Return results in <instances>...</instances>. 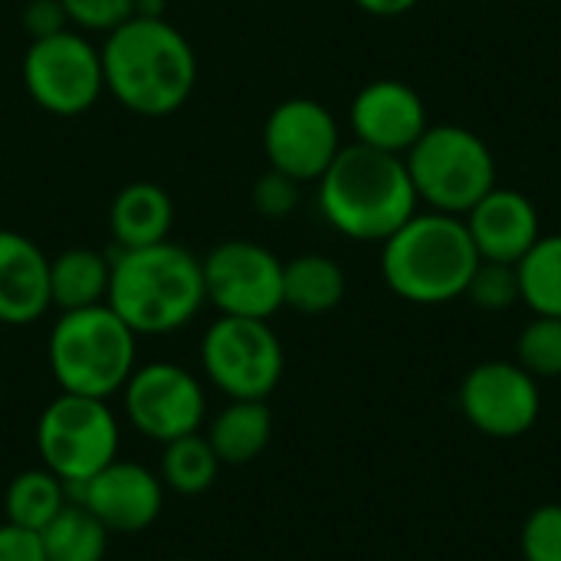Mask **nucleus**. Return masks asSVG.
I'll use <instances>...</instances> for the list:
<instances>
[{
  "instance_id": "f257e3e1",
  "label": "nucleus",
  "mask_w": 561,
  "mask_h": 561,
  "mask_svg": "<svg viewBox=\"0 0 561 561\" xmlns=\"http://www.w3.org/2000/svg\"><path fill=\"white\" fill-rule=\"evenodd\" d=\"M99 53L105 92L131 115H174L197 85V53L161 13H135L105 36Z\"/></svg>"
},
{
  "instance_id": "f03ea898",
  "label": "nucleus",
  "mask_w": 561,
  "mask_h": 561,
  "mask_svg": "<svg viewBox=\"0 0 561 561\" xmlns=\"http://www.w3.org/2000/svg\"><path fill=\"white\" fill-rule=\"evenodd\" d=\"M319 184V210L332 230L358 243H385L417 214V191L401 154L342 145Z\"/></svg>"
},
{
  "instance_id": "7ed1b4c3",
  "label": "nucleus",
  "mask_w": 561,
  "mask_h": 561,
  "mask_svg": "<svg viewBox=\"0 0 561 561\" xmlns=\"http://www.w3.org/2000/svg\"><path fill=\"white\" fill-rule=\"evenodd\" d=\"M105 306L135 335H171L191 325L207 306L201 256L174 240L118 250Z\"/></svg>"
},
{
  "instance_id": "20e7f679",
  "label": "nucleus",
  "mask_w": 561,
  "mask_h": 561,
  "mask_svg": "<svg viewBox=\"0 0 561 561\" xmlns=\"http://www.w3.org/2000/svg\"><path fill=\"white\" fill-rule=\"evenodd\" d=\"M480 253L463 217L417 210L381 243V276L394 296L414 306H444L467 293Z\"/></svg>"
},
{
  "instance_id": "39448f33",
  "label": "nucleus",
  "mask_w": 561,
  "mask_h": 561,
  "mask_svg": "<svg viewBox=\"0 0 561 561\" xmlns=\"http://www.w3.org/2000/svg\"><path fill=\"white\" fill-rule=\"evenodd\" d=\"M46 358L59 391L108 401L138 368V335L108 306L72 309L53 322Z\"/></svg>"
},
{
  "instance_id": "423d86ee",
  "label": "nucleus",
  "mask_w": 561,
  "mask_h": 561,
  "mask_svg": "<svg viewBox=\"0 0 561 561\" xmlns=\"http://www.w3.org/2000/svg\"><path fill=\"white\" fill-rule=\"evenodd\" d=\"M417 201L431 210L463 217L496 187V158L490 145L463 125H427L404 154Z\"/></svg>"
},
{
  "instance_id": "0eeeda50",
  "label": "nucleus",
  "mask_w": 561,
  "mask_h": 561,
  "mask_svg": "<svg viewBox=\"0 0 561 561\" xmlns=\"http://www.w3.org/2000/svg\"><path fill=\"white\" fill-rule=\"evenodd\" d=\"M118 447L122 424L108 401L59 391L36 417L39 467L56 473L69 490L118 460Z\"/></svg>"
},
{
  "instance_id": "6e6552de",
  "label": "nucleus",
  "mask_w": 561,
  "mask_h": 561,
  "mask_svg": "<svg viewBox=\"0 0 561 561\" xmlns=\"http://www.w3.org/2000/svg\"><path fill=\"white\" fill-rule=\"evenodd\" d=\"M201 368L230 401H266L283 381L286 355L266 319L217 316L201 339Z\"/></svg>"
},
{
  "instance_id": "1a4fd4ad",
  "label": "nucleus",
  "mask_w": 561,
  "mask_h": 561,
  "mask_svg": "<svg viewBox=\"0 0 561 561\" xmlns=\"http://www.w3.org/2000/svg\"><path fill=\"white\" fill-rule=\"evenodd\" d=\"M23 89L46 115H85L105 92L99 46L72 26L30 39L23 53Z\"/></svg>"
},
{
  "instance_id": "9d476101",
  "label": "nucleus",
  "mask_w": 561,
  "mask_h": 561,
  "mask_svg": "<svg viewBox=\"0 0 561 561\" xmlns=\"http://www.w3.org/2000/svg\"><path fill=\"white\" fill-rule=\"evenodd\" d=\"M128 424L154 444L197 434L207 421V391L194 371L174 362H148L122 388Z\"/></svg>"
},
{
  "instance_id": "9b49d317",
  "label": "nucleus",
  "mask_w": 561,
  "mask_h": 561,
  "mask_svg": "<svg viewBox=\"0 0 561 561\" xmlns=\"http://www.w3.org/2000/svg\"><path fill=\"white\" fill-rule=\"evenodd\" d=\"M204 293L220 316L273 319L283 309V260L253 240H224L204 260Z\"/></svg>"
},
{
  "instance_id": "f8f14e48",
  "label": "nucleus",
  "mask_w": 561,
  "mask_h": 561,
  "mask_svg": "<svg viewBox=\"0 0 561 561\" xmlns=\"http://www.w3.org/2000/svg\"><path fill=\"white\" fill-rule=\"evenodd\" d=\"M339 151V122L319 99H283L263 122V154L270 168L299 184L319 181Z\"/></svg>"
},
{
  "instance_id": "ddd939ff",
  "label": "nucleus",
  "mask_w": 561,
  "mask_h": 561,
  "mask_svg": "<svg viewBox=\"0 0 561 561\" xmlns=\"http://www.w3.org/2000/svg\"><path fill=\"white\" fill-rule=\"evenodd\" d=\"M460 411L486 437H523L542 411L539 378L519 362H483L460 381Z\"/></svg>"
},
{
  "instance_id": "4468645a",
  "label": "nucleus",
  "mask_w": 561,
  "mask_h": 561,
  "mask_svg": "<svg viewBox=\"0 0 561 561\" xmlns=\"http://www.w3.org/2000/svg\"><path fill=\"white\" fill-rule=\"evenodd\" d=\"M164 493L168 490L154 470L118 457L92 480L76 486L72 500L85 506L112 536H135L158 523Z\"/></svg>"
},
{
  "instance_id": "2eb2a0df",
  "label": "nucleus",
  "mask_w": 561,
  "mask_h": 561,
  "mask_svg": "<svg viewBox=\"0 0 561 561\" xmlns=\"http://www.w3.org/2000/svg\"><path fill=\"white\" fill-rule=\"evenodd\" d=\"M348 122L358 145L401 158L431 125L424 99L401 79H375L362 85L352 99Z\"/></svg>"
},
{
  "instance_id": "dca6fc26",
  "label": "nucleus",
  "mask_w": 561,
  "mask_h": 561,
  "mask_svg": "<svg viewBox=\"0 0 561 561\" xmlns=\"http://www.w3.org/2000/svg\"><path fill=\"white\" fill-rule=\"evenodd\" d=\"M463 224L470 230V240L480 260H490V263L516 266L542 237L536 204L526 194L513 187H500V184L463 214Z\"/></svg>"
},
{
  "instance_id": "f3484780",
  "label": "nucleus",
  "mask_w": 561,
  "mask_h": 561,
  "mask_svg": "<svg viewBox=\"0 0 561 561\" xmlns=\"http://www.w3.org/2000/svg\"><path fill=\"white\" fill-rule=\"evenodd\" d=\"M49 309V256L26 233L0 230V325H33Z\"/></svg>"
},
{
  "instance_id": "a211bd4d",
  "label": "nucleus",
  "mask_w": 561,
  "mask_h": 561,
  "mask_svg": "<svg viewBox=\"0 0 561 561\" xmlns=\"http://www.w3.org/2000/svg\"><path fill=\"white\" fill-rule=\"evenodd\" d=\"M174 201L154 181L125 184L108 207V230L118 250H138L171 240Z\"/></svg>"
},
{
  "instance_id": "6ab92c4d",
  "label": "nucleus",
  "mask_w": 561,
  "mask_h": 561,
  "mask_svg": "<svg viewBox=\"0 0 561 561\" xmlns=\"http://www.w3.org/2000/svg\"><path fill=\"white\" fill-rule=\"evenodd\" d=\"M112 283V256L92 247H69L49 260V299L59 312L105 306Z\"/></svg>"
},
{
  "instance_id": "aec40b11",
  "label": "nucleus",
  "mask_w": 561,
  "mask_h": 561,
  "mask_svg": "<svg viewBox=\"0 0 561 561\" xmlns=\"http://www.w3.org/2000/svg\"><path fill=\"white\" fill-rule=\"evenodd\" d=\"M224 467L253 463L273 437V411L266 401H230L214 414L204 434Z\"/></svg>"
},
{
  "instance_id": "412c9836",
  "label": "nucleus",
  "mask_w": 561,
  "mask_h": 561,
  "mask_svg": "<svg viewBox=\"0 0 561 561\" xmlns=\"http://www.w3.org/2000/svg\"><path fill=\"white\" fill-rule=\"evenodd\" d=\"M345 299V270L325 253H302L283 263V306L299 316H325Z\"/></svg>"
},
{
  "instance_id": "4be33fe9",
  "label": "nucleus",
  "mask_w": 561,
  "mask_h": 561,
  "mask_svg": "<svg viewBox=\"0 0 561 561\" xmlns=\"http://www.w3.org/2000/svg\"><path fill=\"white\" fill-rule=\"evenodd\" d=\"M69 500L72 490L56 473H49L46 467H33L10 480L3 493V513L7 523L30 533H43L69 506Z\"/></svg>"
},
{
  "instance_id": "5701e85b",
  "label": "nucleus",
  "mask_w": 561,
  "mask_h": 561,
  "mask_svg": "<svg viewBox=\"0 0 561 561\" xmlns=\"http://www.w3.org/2000/svg\"><path fill=\"white\" fill-rule=\"evenodd\" d=\"M161 460H158V477L164 483V490L178 493V496H204L217 473H220V460L210 447V440L204 437V431L178 437L171 444H161Z\"/></svg>"
},
{
  "instance_id": "b1692460",
  "label": "nucleus",
  "mask_w": 561,
  "mask_h": 561,
  "mask_svg": "<svg viewBox=\"0 0 561 561\" xmlns=\"http://www.w3.org/2000/svg\"><path fill=\"white\" fill-rule=\"evenodd\" d=\"M108 529L76 500L39 533L46 561H105Z\"/></svg>"
},
{
  "instance_id": "393cba45",
  "label": "nucleus",
  "mask_w": 561,
  "mask_h": 561,
  "mask_svg": "<svg viewBox=\"0 0 561 561\" xmlns=\"http://www.w3.org/2000/svg\"><path fill=\"white\" fill-rule=\"evenodd\" d=\"M519 302L536 316L561 319V233H542L533 250L516 263Z\"/></svg>"
},
{
  "instance_id": "a878e982",
  "label": "nucleus",
  "mask_w": 561,
  "mask_h": 561,
  "mask_svg": "<svg viewBox=\"0 0 561 561\" xmlns=\"http://www.w3.org/2000/svg\"><path fill=\"white\" fill-rule=\"evenodd\" d=\"M516 362L533 378H559L561 375V319L556 316H536L519 342H516Z\"/></svg>"
},
{
  "instance_id": "bb28decb",
  "label": "nucleus",
  "mask_w": 561,
  "mask_h": 561,
  "mask_svg": "<svg viewBox=\"0 0 561 561\" xmlns=\"http://www.w3.org/2000/svg\"><path fill=\"white\" fill-rule=\"evenodd\" d=\"M463 296L477 309H486V312H503V309L516 306L519 302V276H516V266L480 260V266L473 270L470 286H467Z\"/></svg>"
},
{
  "instance_id": "cd10ccee",
  "label": "nucleus",
  "mask_w": 561,
  "mask_h": 561,
  "mask_svg": "<svg viewBox=\"0 0 561 561\" xmlns=\"http://www.w3.org/2000/svg\"><path fill=\"white\" fill-rule=\"evenodd\" d=\"M72 30L108 36L138 13V0H59Z\"/></svg>"
},
{
  "instance_id": "c85d7f7f",
  "label": "nucleus",
  "mask_w": 561,
  "mask_h": 561,
  "mask_svg": "<svg viewBox=\"0 0 561 561\" xmlns=\"http://www.w3.org/2000/svg\"><path fill=\"white\" fill-rule=\"evenodd\" d=\"M523 559L561 561V506L549 503L529 513L523 526Z\"/></svg>"
},
{
  "instance_id": "c756f323",
  "label": "nucleus",
  "mask_w": 561,
  "mask_h": 561,
  "mask_svg": "<svg viewBox=\"0 0 561 561\" xmlns=\"http://www.w3.org/2000/svg\"><path fill=\"white\" fill-rule=\"evenodd\" d=\"M299 181L279 174V171H266L253 181V191H250V201H253V210L266 220H286L296 207H299Z\"/></svg>"
},
{
  "instance_id": "7c9ffc66",
  "label": "nucleus",
  "mask_w": 561,
  "mask_h": 561,
  "mask_svg": "<svg viewBox=\"0 0 561 561\" xmlns=\"http://www.w3.org/2000/svg\"><path fill=\"white\" fill-rule=\"evenodd\" d=\"M0 561H46L39 533L0 523Z\"/></svg>"
},
{
  "instance_id": "2f4dec72",
  "label": "nucleus",
  "mask_w": 561,
  "mask_h": 561,
  "mask_svg": "<svg viewBox=\"0 0 561 561\" xmlns=\"http://www.w3.org/2000/svg\"><path fill=\"white\" fill-rule=\"evenodd\" d=\"M23 26H26V30L33 33V39H36V36H49V33H56V30H66L69 20H66L59 0H30V3L23 7Z\"/></svg>"
},
{
  "instance_id": "473e14b6",
  "label": "nucleus",
  "mask_w": 561,
  "mask_h": 561,
  "mask_svg": "<svg viewBox=\"0 0 561 561\" xmlns=\"http://www.w3.org/2000/svg\"><path fill=\"white\" fill-rule=\"evenodd\" d=\"M421 0H355V7H362L371 16H401L408 10H414Z\"/></svg>"
},
{
  "instance_id": "72a5a7b5",
  "label": "nucleus",
  "mask_w": 561,
  "mask_h": 561,
  "mask_svg": "<svg viewBox=\"0 0 561 561\" xmlns=\"http://www.w3.org/2000/svg\"><path fill=\"white\" fill-rule=\"evenodd\" d=\"M174 561H201V559H174Z\"/></svg>"
}]
</instances>
